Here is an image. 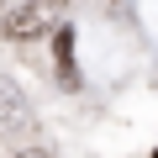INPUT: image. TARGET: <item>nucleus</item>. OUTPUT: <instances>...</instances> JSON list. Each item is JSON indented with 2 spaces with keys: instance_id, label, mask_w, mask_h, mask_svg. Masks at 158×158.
Wrapping results in <instances>:
<instances>
[{
  "instance_id": "1",
  "label": "nucleus",
  "mask_w": 158,
  "mask_h": 158,
  "mask_svg": "<svg viewBox=\"0 0 158 158\" xmlns=\"http://www.w3.org/2000/svg\"><path fill=\"white\" fill-rule=\"evenodd\" d=\"M48 27H53V6H48V0H21V6L6 11V37H16V42L42 37Z\"/></svg>"
},
{
  "instance_id": "2",
  "label": "nucleus",
  "mask_w": 158,
  "mask_h": 158,
  "mask_svg": "<svg viewBox=\"0 0 158 158\" xmlns=\"http://www.w3.org/2000/svg\"><path fill=\"white\" fill-rule=\"evenodd\" d=\"M58 74H63V85H74V32L69 27L58 32Z\"/></svg>"
},
{
  "instance_id": "3",
  "label": "nucleus",
  "mask_w": 158,
  "mask_h": 158,
  "mask_svg": "<svg viewBox=\"0 0 158 158\" xmlns=\"http://www.w3.org/2000/svg\"><path fill=\"white\" fill-rule=\"evenodd\" d=\"M48 6H53V0H48Z\"/></svg>"
}]
</instances>
